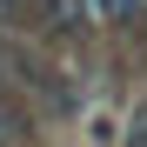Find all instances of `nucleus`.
<instances>
[{"instance_id": "1", "label": "nucleus", "mask_w": 147, "mask_h": 147, "mask_svg": "<svg viewBox=\"0 0 147 147\" xmlns=\"http://www.w3.org/2000/svg\"><path fill=\"white\" fill-rule=\"evenodd\" d=\"M40 27L54 34V40H80L87 34V20H94V0H40Z\"/></svg>"}, {"instance_id": "2", "label": "nucleus", "mask_w": 147, "mask_h": 147, "mask_svg": "<svg viewBox=\"0 0 147 147\" xmlns=\"http://www.w3.org/2000/svg\"><path fill=\"white\" fill-rule=\"evenodd\" d=\"M127 147H147V100H140L134 120H127Z\"/></svg>"}, {"instance_id": "3", "label": "nucleus", "mask_w": 147, "mask_h": 147, "mask_svg": "<svg viewBox=\"0 0 147 147\" xmlns=\"http://www.w3.org/2000/svg\"><path fill=\"white\" fill-rule=\"evenodd\" d=\"M13 134H20V114H7V107H0V147H13Z\"/></svg>"}]
</instances>
